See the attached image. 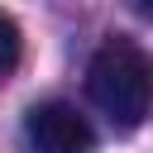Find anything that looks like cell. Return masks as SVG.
Wrapping results in <instances>:
<instances>
[{"instance_id":"cell-1","label":"cell","mask_w":153,"mask_h":153,"mask_svg":"<svg viewBox=\"0 0 153 153\" xmlns=\"http://www.w3.org/2000/svg\"><path fill=\"white\" fill-rule=\"evenodd\" d=\"M86 96L115 129H139L153 115V57L134 38H110L86 67Z\"/></svg>"},{"instance_id":"cell-2","label":"cell","mask_w":153,"mask_h":153,"mask_svg":"<svg viewBox=\"0 0 153 153\" xmlns=\"http://www.w3.org/2000/svg\"><path fill=\"white\" fill-rule=\"evenodd\" d=\"M24 148L29 153H91L96 134L86 115H76L67 100H43L24 115Z\"/></svg>"},{"instance_id":"cell-3","label":"cell","mask_w":153,"mask_h":153,"mask_svg":"<svg viewBox=\"0 0 153 153\" xmlns=\"http://www.w3.org/2000/svg\"><path fill=\"white\" fill-rule=\"evenodd\" d=\"M19 48H24V43H19V24H14L10 14H0V81L19 67Z\"/></svg>"},{"instance_id":"cell-4","label":"cell","mask_w":153,"mask_h":153,"mask_svg":"<svg viewBox=\"0 0 153 153\" xmlns=\"http://www.w3.org/2000/svg\"><path fill=\"white\" fill-rule=\"evenodd\" d=\"M124 5H129L139 19H148V24H153V0H124Z\"/></svg>"}]
</instances>
